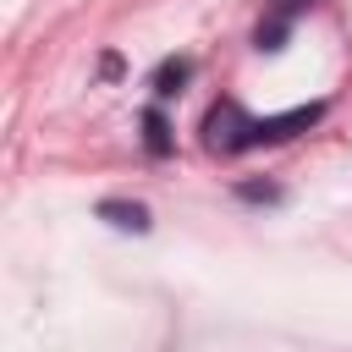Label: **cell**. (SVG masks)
Segmentation results:
<instances>
[{"mask_svg": "<svg viewBox=\"0 0 352 352\" xmlns=\"http://www.w3.org/2000/svg\"><path fill=\"white\" fill-rule=\"evenodd\" d=\"M204 148H214V154H242V148H253V116H242L236 99H220V104L204 116Z\"/></svg>", "mask_w": 352, "mask_h": 352, "instance_id": "obj_1", "label": "cell"}, {"mask_svg": "<svg viewBox=\"0 0 352 352\" xmlns=\"http://www.w3.org/2000/svg\"><path fill=\"white\" fill-rule=\"evenodd\" d=\"M187 82H192V60H187V55H170V60H160V72H154V94H160V99L182 94Z\"/></svg>", "mask_w": 352, "mask_h": 352, "instance_id": "obj_2", "label": "cell"}, {"mask_svg": "<svg viewBox=\"0 0 352 352\" xmlns=\"http://www.w3.org/2000/svg\"><path fill=\"white\" fill-rule=\"evenodd\" d=\"M99 214H104L110 226H121V231H148V209H143V204H121V198H104V204H99Z\"/></svg>", "mask_w": 352, "mask_h": 352, "instance_id": "obj_3", "label": "cell"}, {"mask_svg": "<svg viewBox=\"0 0 352 352\" xmlns=\"http://www.w3.org/2000/svg\"><path fill=\"white\" fill-rule=\"evenodd\" d=\"M143 148H148L154 160H165V154H170V126H165V116H160V110H143Z\"/></svg>", "mask_w": 352, "mask_h": 352, "instance_id": "obj_4", "label": "cell"}, {"mask_svg": "<svg viewBox=\"0 0 352 352\" xmlns=\"http://www.w3.org/2000/svg\"><path fill=\"white\" fill-rule=\"evenodd\" d=\"M286 33H292V16H286V11H270V16L258 22V50H280Z\"/></svg>", "mask_w": 352, "mask_h": 352, "instance_id": "obj_5", "label": "cell"}, {"mask_svg": "<svg viewBox=\"0 0 352 352\" xmlns=\"http://www.w3.org/2000/svg\"><path fill=\"white\" fill-rule=\"evenodd\" d=\"M297 6H302V0H275V11H286V16H292Z\"/></svg>", "mask_w": 352, "mask_h": 352, "instance_id": "obj_6", "label": "cell"}]
</instances>
